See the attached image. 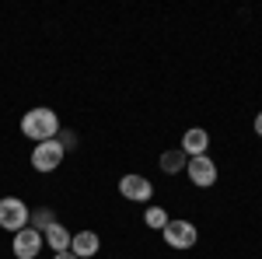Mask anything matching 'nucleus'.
Returning a JSON list of instances; mask_svg holds the SVG:
<instances>
[{"label":"nucleus","mask_w":262,"mask_h":259,"mask_svg":"<svg viewBox=\"0 0 262 259\" xmlns=\"http://www.w3.org/2000/svg\"><path fill=\"white\" fill-rule=\"evenodd\" d=\"M42 231H35V228H21V231H14V242H11V249H14V256L18 259H35L42 252Z\"/></svg>","instance_id":"nucleus-7"},{"label":"nucleus","mask_w":262,"mask_h":259,"mask_svg":"<svg viewBox=\"0 0 262 259\" xmlns=\"http://www.w3.org/2000/svg\"><path fill=\"white\" fill-rule=\"evenodd\" d=\"M119 196L129 200V203H150L154 186H150V179H143V175H122L119 179Z\"/></svg>","instance_id":"nucleus-6"},{"label":"nucleus","mask_w":262,"mask_h":259,"mask_svg":"<svg viewBox=\"0 0 262 259\" xmlns=\"http://www.w3.org/2000/svg\"><path fill=\"white\" fill-rule=\"evenodd\" d=\"M70 238H74V235L63 228L60 221H56V224H49V228L42 231V242L53 249V256H56V252H70Z\"/></svg>","instance_id":"nucleus-10"},{"label":"nucleus","mask_w":262,"mask_h":259,"mask_svg":"<svg viewBox=\"0 0 262 259\" xmlns=\"http://www.w3.org/2000/svg\"><path fill=\"white\" fill-rule=\"evenodd\" d=\"M185 175H189V182H192V186L210 189V186L217 182V165H213V158H210V154L189 158V165H185Z\"/></svg>","instance_id":"nucleus-5"},{"label":"nucleus","mask_w":262,"mask_h":259,"mask_svg":"<svg viewBox=\"0 0 262 259\" xmlns=\"http://www.w3.org/2000/svg\"><path fill=\"white\" fill-rule=\"evenodd\" d=\"M49 224H56V214H53V210H46V207H39V210H28V228L46 231Z\"/></svg>","instance_id":"nucleus-12"},{"label":"nucleus","mask_w":262,"mask_h":259,"mask_svg":"<svg viewBox=\"0 0 262 259\" xmlns=\"http://www.w3.org/2000/svg\"><path fill=\"white\" fill-rule=\"evenodd\" d=\"M143 224H147V228H154V231H164V224H168V210H161V207H147Z\"/></svg>","instance_id":"nucleus-13"},{"label":"nucleus","mask_w":262,"mask_h":259,"mask_svg":"<svg viewBox=\"0 0 262 259\" xmlns=\"http://www.w3.org/2000/svg\"><path fill=\"white\" fill-rule=\"evenodd\" d=\"M206 147H210V133L206 130H200V126L185 130V137H182V154L185 158H200V154H206Z\"/></svg>","instance_id":"nucleus-8"},{"label":"nucleus","mask_w":262,"mask_h":259,"mask_svg":"<svg viewBox=\"0 0 262 259\" xmlns=\"http://www.w3.org/2000/svg\"><path fill=\"white\" fill-rule=\"evenodd\" d=\"M101 249V238L95 235V231H77L74 238H70V252L77 259H88V256H98Z\"/></svg>","instance_id":"nucleus-9"},{"label":"nucleus","mask_w":262,"mask_h":259,"mask_svg":"<svg viewBox=\"0 0 262 259\" xmlns=\"http://www.w3.org/2000/svg\"><path fill=\"white\" fill-rule=\"evenodd\" d=\"M56 140H60L63 151H74V147H77V137H74L70 130H60V133H56Z\"/></svg>","instance_id":"nucleus-14"},{"label":"nucleus","mask_w":262,"mask_h":259,"mask_svg":"<svg viewBox=\"0 0 262 259\" xmlns=\"http://www.w3.org/2000/svg\"><path fill=\"white\" fill-rule=\"evenodd\" d=\"M185 165H189V158L179 151H164L161 154V172H168V175H179V172H185Z\"/></svg>","instance_id":"nucleus-11"},{"label":"nucleus","mask_w":262,"mask_h":259,"mask_svg":"<svg viewBox=\"0 0 262 259\" xmlns=\"http://www.w3.org/2000/svg\"><path fill=\"white\" fill-rule=\"evenodd\" d=\"M255 133H259V137H262V112H259V116H255Z\"/></svg>","instance_id":"nucleus-15"},{"label":"nucleus","mask_w":262,"mask_h":259,"mask_svg":"<svg viewBox=\"0 0 262 259\" xmlns=\"http://www.w3.org/2000/svg\"><path fill=\"white\" fill-rule=\"evenodd\" d=\"M21 133H25L28 140H35V144H42V140H56V133H60V116H56L53 109L39 105V109L25 112V119H21Z\"/></svg>","instance_id":"nucleus-1"},{"label":"nucleus","mask_w":262,"mask_h":259,"mask_svg":"<svg viewBox=\"0 0 262 259\" xmlns=\"http://www.w3.org/2000/svg\"><path fill=\"white\" fill-rule=\"evenodd\" d=\"M53 259H77V256H74V252H56Z\"/></svg>","instance_id":"nucleus-16"},{"label":"nucleus","mask_w":262,"mask_h":259,"mask_svg":"<svg viewBox=\"0 0 262 259\" xmlns=\"http://www.w3.org/2000/svg\"><path fill=\"white\" fill-rule=\"evenodd\" d=\"M161 235H164V245H168V249H179V252L192 249V245L200 242V231H196L192 221H168Z\"/></svg>","instance_id":"nucleus-2"},{"label":"nucleus","mask_w":262,"mask_h":259,"mask_svg":"<svg viewBox=\"0 0 262 259\" xmlns=\"http://www.w3.org/2000/svg\"><path fill=\"white\" fill-rule=\"evenodd\" d=\"M63 154H67V151L60 147V140H42V144L32 147V168L42 172V175H46V172H56L63 165Z\"/></svg>","instance_id":"nucleus-3"},{"label":"nucleus","mask_w":262,"mask_h":259,"mask_svg":"<svg viewBox=\"0 0 262 259\" xmlns=\"http://www.w3.org/2000/svg\"><path fill=\"white\" fill-rule=\"evenodd\" d=\"M0 228L4 231H21V228H28V207H25V200L18 196H4L0 200Z\"/></svg>","instance_id":"nucleus-4"}]
</instances>
